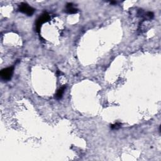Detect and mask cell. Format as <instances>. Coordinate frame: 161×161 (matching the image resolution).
Returning <instances> with one entry per match:
<instances>
[{
	"mask_svg": "<svg viewBox=\"0 0 161 161\" xmlns=\"http://www.w3.org/2000/svg\"><path fill=\"white\" fill-rule=\"evenodd\" d=\"M13 71H14V67H9L5 68L1 70L0 73V76L3 80L4 81H10L13 74Z\"/></svg>",
	"mask_w": 161,
	"mask_h": 161,
	"instance_id": "1",
	"label": "cell"
},
{
	"mask_svg": "<svg viewBox=\"0 0 161 161\" xmlns=\"http://www.w3.org/2000/svg\"><path fill=\"white\" fill-rule=\"evenodd\" d=\"M50 20V16L49 15L45 12L44 13L39 19L37 20V22H36V30L38 32H40V28H41V27L42 25L44 23H46L48 21H49Z\"/></svg>",
	"mask_w": 161,
	"mask_h": 161,
	"instance_id": "2",
	"label": "cell"
},
{
	"mask_svg": "<svg viewBox=\"0 0 161 161\" xmlns=\"http://www.w3.org/2000/svg\"><path fill=\"white\" fill-rule=\"evenodd\" d=\"M19 10L20 12L27 15L28 16H32L34 13V11H35V9L33 8L32 7H31L30 6H29L26 3H21L19 5Z\"/></svg>",
	"mask_w": 161,
	"mask_h": 161,
	"instance_id": "3",
	"label": "cell"
},
{
	"mask_svg": "<svg viewBox=\"0 0 161 161\" xmlns=\"http://www.w3.org/2000/svg\"><path fill=\"white\" fill-rule=\"evenodd\" d=\"M68 14H74V13H78V10L76 8H74L73 6V3H67L66 5V11H65Z\"/></svg>",
	"mask_w": 161,
	"mask_h": 161,
	"instance_id": "4",
	"label": "cell"
},
{
	"mask_svg": "<svg viewBox=\"0 0 161 161\" xmlns=\"http://www.w3.org/2000/svg\"><path fill=\"white\" fill-rule=\"evenodd\" d=\"M66 85L63 86L62 87H61L60 89H58V91L56 95V98L57 99V100H60L62 98V96H63V94L64 93V90L66 89Z\"/></svg>",
	"mask_w": 161,
	"mask_h": 161,
	"instance_id": "5",
	"label": "cell"
},
{
	"mask_svg": "<svg viewBox=\"0 0 161 161\" xmlns=\"http://www.w3.org/2000/svg\"><path fill=\"white\" fill-rule=\"evenodd\" d=\"M121 123H115V124H114V125H112V126H111V128H112V129H116V130H117V129H120V128L121 127Z\"/></svg>",
	"mask_w": 161,
	"mask_h": 161,
	"instance_id": "6",
	"label": "cell"
}]
</instances>
